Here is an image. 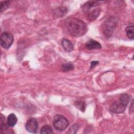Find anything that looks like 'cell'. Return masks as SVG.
Returning <instances> with one entry per match:
<instances>
[{
    "mask_svg": "<svg viewBox=\"0 0 134 134\" xmlns=\"http://www.w3.org/2000/svg\"><path fill=\"white\" fill-rule=\"evenodd\" d=\"M117 19L111 16L108 18L103 24L102 30L104 36L107 38H109L113 34V32L117 25Z\"/></svg>",
    "mask_w": 134,
    "mask_h": 134,
    "instance_id": "obj_4",
    "label": "cell"
},
{
    "mask_svg": "<svg viewBox=\"0 0 134 134\" xmlns=\"http://www.w3.org/2000/svg\"><path fill=\"white\" fill-rule=\"evenodd\" d=\"M79 128V125L77 124H75L73 125L69 129L68 133H75Z\"/></svg>",
    "mask_w": 134,
    "mask_h": 134,
    "instance_id": "obj_16",
    "label": "cell"
},
{
    "mask_svg": "<svg viewBox=\"0 0 134 134\" xmlns=\"http://www.w3.org/2000/svg\"><path fill=\"white\" fill-rule=\"evenodd\" d=\"M129 111L130 113H133V101L132 102V103L131 104V107L129 108Z\"/></svg>",
    "mask_w": 134,
    "mask_h": 134,
    "instance_id": "obj_18",
    "label": "cell"
},
{
    "mask_svg": "<svg viewBox=\"0 0 134 134\" xmlns=\"http://www.w3.org/2000/svg\"><path fill=\"white\" fill-rule=\"evenodd\" d=\"M61 44L63 49L66 52H71L73 49V45L71 41L66 39H63L62 40Z\"/></svg>",
    "mask_w": 134,
    "mask_h": 134,
    "instance_id": "obj_9",
    "label": "cell"
},
{
    "mask_svg": "<svg viewBox=\"0 0 134 134\" xmlns=\"http://www.w3.org/2000/svg\"><path fill=\"white\" fill-rule=\"evenodd\" d=\"M98 64V61H92L91 62V69H93V68H94L95 66L96 65Z\"/></svg>",
    "mask_w": 134,
    "mask_h": 134,
    "instance_id": "obj_17",
    "label": "cell"
},
{
    "mask_svg": "<svg viewBox=\"0 0 134 134\" xmlns=\"http://www.w3.org/2000/svg\"><path fill=\"white\" fill-rule=\"evenodd\" d=\"M75 105L81 110L84 111L85 108V104L84 102L82 100H77L75 103Z\"/></svg>",
    "mask_w": 134,
    "mask_h": 134,
    "instance_id": "obj_15",
    "label": "cell"
},
{
    "mask_svg": "<svg viewBox=\"0 0 134 134\" xmlns=\"http://www.w3.org/2000/svg\"><path fill=\"white\" fill-rule=\"evenodd\" d=\"M69 124L68 120L62 115H56L53 117V125L57 130L63 131L65 130Z\"/></svg>",
    "mask_w": 134,
    "mask_h": 134,
    "instance_id": "obj_5",
    "label": "cell"
},
{
    "mask_svg": "<svg viewBox=\"0 0 134 134\" xmlns=\"http://www.w3.org/2000/svg\"><path fill=\"white\" fill-rule=\"evenodd\" d=\"M10 4V1H3L1 3V6H0V12L2 13L5 10H6Z\"/></svg>",
    "mask_w": 134,
    "mask_h": 134,
    "instance_id": "obj_13",
    "label": "cell"
},
{
    "mask_svg": "<svg viewBox=\"0 0 134 134\" xmlns=\"http://www.w3.org/2000/svg\"><path fill=\"white\" fill-rule=\"evenodd\" d=\"M74 65L71 63H66L62 65L61 69L63 72H69L74 69Z\"/></svg>",
    "mask_w": 134,
    "mask_h": 134,
    "instance_id": "obj_12",
    "label": "cell"
},
{
    "mask_svg": "<svg viewBox=\"0 0 134 134\" xmlns=\"http://www.w3.org/2000/svg\"><path fill=\"white\" fill-rule=\"evenodd\" d=\"M85 48L88 50H93V49H98L102 48L101 44L93 39H91L87 41L85 46Z\"/></svg>",
    "mask_w": 134,
    "mask_h": 134,
    "instance_id": "obj_8",
    "label": "cell"
},
{
    "mask_svg": "<svg viewBox=\"0 0 134 134\" xmlns=\"http://www.w3.org/2000/svg\"><path fill=\"white\" fill-rule=\"evenodd\" d=\"M25 126L28 131L31 133H36L38 128V121L36 118H31L27 121Z\"/></svg>",
    "mask_w": 134,
    "mask_h": 134,
    "instance_id": "obj_7",
    "label": "cell"
},
{
    "mask_svg": "<svg viewBox=\"0 0 134 134\" xmlns=\"http://www.w3.org/2000/svg\"><path fill=\"white\" fill-rule=\"evenodd\" d=\"M41 133H53V130L51 126L49 125H44L40 130Z\"/></svg>",
    "mask_w": 134,
    "mask_h": 134,
    "instance_id": "obj_14",
    "label": "cell"
},
{
    "mask_svg": "<svg viewBox=\"0 0 134 134\" xmlns=\"http://www.w3.org/2000/svg\"><path fill=\"white\" fill-rule=\"evenodd\" d=\"M17 119L14 114H10L7 117V125L10 127H14L17 123Z\"/></svg>",
    "mask_w": 134,
    "mask_h": 134,
    "instance_id": "obj_10",
    "label": "cell"
},
{
    "mask_svg": "<svg viewBox=\"0 0 134 134\" xmlns=\"http://www.w3.org/2000/svg\"><path fill=\"white\" fill-rule=\"evenodd\" d=\"M65 26L69 34L74 37L82 36L87 30L86 24L83 21L73 17L66 19Z\"/></svg>",
    "mask_w": 134,
    "mask_h": 134,
    "instance_id": "obj_1",
    "label": "cell"
},
{
    "mask_svg": "<svg viewBox=\"0 0 134 134\" xmlns=\"http://www.w3.org/2000/svg\"><path fill=\"white\" fill-rule=\"evenodd\" d=\"M134 26L133 25L128 26L125 28V31L127 37L131 40H133L134 38Z\"/></svg>",
    "mask_w": 134,
    "mask_h": 134,
    "instance_id": "obj_11",
    "label": "cell"
},
{
    "mask_svg": "<svg viewBox=\"0 0 134 134\" xmlns=\"http://www.w3.org/2000/svg\"><path fill=\"white\" fill-rule=\"evenodd\" d=\"M99 3L98 1H88L83 6V10L90 20L95 19L99 14Z\"/></svg>",
    "mask_w": 134,
    "mask_h": 134,
    "instance_id": "obj_2",
    "label": "cell"
},
{
    "mask_svg": "<svg viewBox=\"0 0 134 134\" xmlns=\"http://www.w3.org/2000/svg\"><path fill=\"white\" fill-rule=\"evenodd\" d=\"M13 41L14 37L10 33L4 32L1 34L0 37L1 45L4 49H8L12 44Z\"/></svg>",
    "mask_w": 134,
    "mask_h": 134,
    "instance_id": "obj_6",
    "label": "cell"
},
{
    "mask_svg": "<svg viewBox=\"0 0 134 134\" xmlns=\"http://www.w3.org/2000/svg\"><path fill=\"white\" fill-rule=\"evenodd\" d=\"M129 96L127 94H121L118 100L110 106L109 108L110 111L115 114L123 113L129 103Z\"/></svg>",
    "mask_w": 134,
    "mask_h": 134,
    "instance_id": "obj_3",
    "label": "cell"
}]
</instances>
